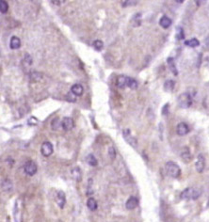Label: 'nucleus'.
Instances as JSON below:
<instances>
[{
  "instance_id": "1",
  "label": "nucleus",
  "mask_w": 209,
  "mask_h": 222,
  "mask_svg": "<svg viewBox=\"0 0 209 222\" xmlns=\"http://www.w3.org/2000/svg\"><path fill=\"white\" fill-rule=\"evenodd\" d=\"M202 192L196 187H187L182 191L181 199L183 200H197L201 197Z\"/></svg>"
},
{
  "instance_id": "2",
  "label": "nucleus",
  "mask_w": 209,
  "mask_h": 222,
  "mask_svg": "<svg viewBox=\"0 0 209 222\" xmlns=\"http://www.w3.org/2000/svg\"><path fill=\"white\" fill-rule=\"evenodd\" d=\"M165 169H166V172L167 174L172 177V178H178L179 176L181 175V169L179 167L176 163L172 162V161H170V162H167L166 163V166H165Z\"/></svg>"
},
{
  "instance_id": "3",
  "label": "nucleus",
  "mask_w": 209,
  "mask_h": 222,
  "mask_svg": "<svg viewBox=\"0 0 209 222\" xmlns=\"http://www.w3.org/2000/svg\"><path fill=\"white\" fill-rule=\"evenodd\" d=\"M23 211H24V202L23 200L18 198L14 204L13 208V217L15 222H22L23 220Z\"/></svg>"
},
{
  "instance_id": "4",
  "label": "nucleus",
  "mask_w": 209,
  "mask_h": 222,
  "mask_svg": "<svg viewBox=\"0 0 209 222\" xmlns=\"http://www.w3.org/2000/svg\"><path fill=\"white\" fill-rule=\"evenodd\" d=\"M178 106L179 107L181 108H188L190 107V106L192 105V98H191V95L187 92H184V93H181L178 97Z\"/></svg>"
},
{
  "instance_id": "5",
  "label": "nucleus",
  "mask_w": 209,
  "mask_h": 222,
  "mask_svg": "<svg viewBox=\"0 0 209 222\" xmlns=\"http://www.w3.org/2000/svg\"><path fill=\"white\" fill-rule=\"evenodd\" d=\"M25 173L28 176H33L37 172V165L33 161H27L24 166Z\"/></svg>"
},
{
  "instance_id": "6",
  "label": "nucleus",
  "mask_w": 209,
  "mask_h": 222,
  "mask_svg": "<svg viewBox=\"0 0 209 222\" xmlns=\"http://www.w3.org/2000/svg\"><path fill=\"white\" fill-rule=\"evenodd\" d=\"M54 152V148H53V145L52 143H50L49 141H45L41 144V153L43 156L45 157H48L50 156Z\"/></svg>"
},
{
  "instance_id": "7",
  "label": "nucleus",
  "mask_w": 209,
  "mask_h": 222,
  "mask_svg": "<svg viewBox=\"0 0 209 222\" xmlns=\"http://www.w3.org/2000/svg\"><path fill=\"white\" fill-rule=\"evenodd\" d=\"M123 136H124L125 141H126L130 146H132L133 148H137V146H138V142H137L136 138L131 135L130 130H128V129L124 130V132H123Z\"/></svg>"
},
{
  "instance_id": "8",
  "label": "nucleus",
  "mask_w": 209,
  "mask_h": 222,
  "mask_svg": "<svg viewBox=\"0 0 209 222\" xmlns=\"http://www.w3.org/2000/svg\"><path fill=\"white\" fill-rule=\"evenodd\" d=\"M176 133L178 136H186L189 133V126L186 123H180L176 127Z\"/></svg>"
},
{
  "instance_id": "9",
  "label": "nucleus",
  "mask_w": 209,
  "mask_h": 222,
  "mask_svg": "<svg viewBox=\"0 0 209 222\" xmlns=\"http://www.w3.org/2000/svg\"><path fill=\"white\" fill-rule=\"evenodd\" d=\"M180 157L183 162L185 163H189L192 160V155L190 153V150L188 147H184L181 153H180Z\"/></svg>"
},
{
  "instance_id": "10",
  "label": "nucleus",
  "mask_w": 209,
  "mask_h": 222,
  "mask_svg": "<svg viewBox=\"0 0 209 222\" xmlns=\"http://www.w3.org/2000/svg\"><path fill=\"white\" fill-rule=\"evenodd\" d=\"M74 126V122L72 118L70 117H65L61 122V127L65 131H70L73 128Z\"/></svg>"
},
{
  "instance_id": "11",
  "label": "nucleus",
  "mask_w": 209,
  "mask_h": 222,
  "mask_svg": "<svg viewBox=\"0 0 209 222\" xmlns=\"http://www.w3.org/2000/svg\"><path fill=\"white\" fill-rule=\"evenodd\" d=\"M204 167H205V159H204V156H203V154H199V155H198V158H197V161H196V163H195L196 170L201 173V172L203 171Z\"/></svg>"
},
{
  "instance_id": "12",
  "label": "nucleus",
  "mask_w": 209,
  "mask_h": 222,
  "mask_svg": "<svg viewBox=\"0 0 209 222\" xmlns=\"http://www.w3.org/2000/svg\"><path fill=\"white\" fill-rule=\"evenodd\" d=\"M138 205H139V200L136 197H130L125 203V206L128 210L135 209Z\"/></svg>"
},
{
  "instance_id": "13",
  "label": "nucleus",
  "mask_w": 209,
  "mask_h": 222,
  "mask_svg": "<svg viewBox=\"0 0 209 222\" xmlns=\"http://www.w3.org/2000/svg\"><path fill=\"white\" fill-rule=\"evenodd\" d=\"M12 187H13V185H12V182L10 180V179H5L2 181L1 183V188H2V191L3 192H6V193H10V192L12 190Z\"/></svg>"
},
{
  "instance_id": "14",
  "label": "nucleus",
  "mask_w": 209,
  "mask_h": 222,
  "mask_svg": "<svg viewBox=\"0 0 209 222\" xmlns=\"http://www.w3.org/2000/svg\"><path fill=\"white\" fill-rule=\"evenodd\" d=\"M71 92L74 96H81L84 92V88H83L82 85H80V84H74L72 86Z\"/></svg>"
},
{
  "instance_id": "15",
  "label": "nucleus",
  "mask_w": 209,
  "mask_h": 222,
  "mask_svg": "<svg viewBox=\"0 0 209 222\" xmlns=\"http://www.w3.org/2000/svg\"><path fill=\"white\" fill-rule=\"evenodd\" d=\"M65 202H66L65 194L63 193L62 191H58V192H57V205L59 206V208L62 209L63 207H64Z\"/></svg>"
},
{
  "instance_id": "16",
  "label": "nucleus",
  "mask_w": 209,
  "mask_h": 222,
  "mask_svg": "<svg viewBox=\"0 0 209 222\" xmlns=\"http://www.w3.org/2000/svg\"><path fill=\"white\" fill-rule=\"evenodd\" d=\"M21 46V41L18 37L13 36L10 38V47L11 49H18Z\"/></svg>"
},
{
  "instance_id": "17",
  "label": "nucleus",
  "mask_w": 209,
  "mask_h": 222,
  "mask_svg": "<svg viewBox=\"0 0 209 222\" xmlns=\"http://www.w3.org/2000/svg\"><path fill=\"white\" fill-rule=\"evenodd\" d=\"M73 178L76 180L77 182H80L82 179V174H81V169L79 168H73L71 171Z\"/></svg>"
},
{
  "instance_id": "18",
  "label": "nucleus",
  "mask_w": 209,
  "mask_h": 222,
  "mask_svg": "<svg viewBox=\"0 0 209 222\" xmlns=\"http://www.w3.org/2000/svg\"><path fill=\"white\" fill-rule=\"evenodd\" d=\"M159 25H160L162 27H164V28H168V27L172 25V20H171L168 16L164 15V16H162V17L160 18V20H159Z\"/></svg>"
},
{
  "instance_id": "19",
  "label": "nucleus",
  "mask_w": 209,
  "mask_h": 222,
  "mask_svg": "<svg viewBox=\"0 0 209 222\" xmlns=\"http://www.w3.org/2000/svg\"><path fill=\"white\" fill-rule=\"evenodd\" d=\"M174 86H175V83L173 80H167L164 83V90L167 92H172L174 90Z\"/></svg>"
},
{
  "instance_id": "20",
  "label": "nucleus",
  "mask_w": 209,
  "mask_h": 222,
  "mask_svg": "<svg viewBox=\"0 0 209 222\" xmlns=\"http://www.w3.org/2000/svg\"><path fill=\"white\" fill-rule=\"evenodd\" d=\"M167 62H168V64H169L170 70L173 72V75H174V76H177V75H178V71H177V68H176V65H175L174 58H173V57H169Z\"/></svg>"
},
{
  "instance_id": "21",
  "label": "nucleus",
  "mask_w": 209,
  "mask_h": 222,
  "mask_svg": "<svg viewBox=\"0 0 209 222\" xmlns=\"http://www.w3.org/2000/svg\"><path fill=\"white\" fill-rule=\"evenodd\" d=\"M126 77L124 76H119L116 79V86L119 88H124L126 86Z\"/></svg>"
},
{
  "instance_id": "22",
  "label": "nucleus",
  "mask_w": 209,
  "mask_h": 222,
  "mask_svg": "<svg viewBox=\"0 0 209 222\" xmlns=\"http://www.w3.org/2000/svg\"><path fill=\"white\" fill-rule=\"evenodd\" d=\"M87 206L91 211H95L97 209V202L93 198H89L87 201Z\"/></svg>"
},
{
  "instance_id": "23",
  "label": "nucleus",
  "mask_w": 209,
  "mask_h": 222,
  "mask_svg": "<svg viewBox=\"0 0 209 222\" xmlns=\"http://www.w3.org/2000/svg\"><path fill=\"white\" fill-rule=\"evenodd\" d=\"M185 45L187 46H189V47H197L200 45V41L195 39V38H193V39H190V40H187L185 41Z\"/></svg>"
},
{
  "instance_id": "24",
  "label": "nucleus",
  "mask_w": 209,
  "mask_h": 222,
  "mask_svg": "<svg viewBox=\"0 0 209 222\" xmlns=\"http://www.w3.org/2000/svg\"><path fill=\"white\" fill-rule=\"evenodd\" d=\"M126 87L130 88H138V82L135 80V79H133L131 77H126Z\"/></svg>"
},
{
  "instance_id": "25",
  "label": "nucleus",
  "mask_w": 209,
  "mask_h": 222,
  "mask_svg": "<svg viewBox=\"0 0 209 222\" xmlns=\"http://www.w3.org/2000/svg\"><path fill=\"white\" fill-rule=\"evenodd\" d=\"M87 162L89 166L92 167H95L97 166V159L95 158V156L93 154H89L87 157Z\"/></svg>"
},
{
  "instance_id": "26",
  "label": "nucleus",
  "mask_w": 209,
  "mask_h": 222,
  "mask_svg": "<svg viewBox=\"0 0 209 222\" xmlns=\"http://www.w3.org/2000/svg\"><path fill=\"white\" fill-rule=\"evenodd\" d=\"M61 122L58 118H55L51 123V128H52V130H55V131L61 127Z\"/></svg>"
},
{
  "instance_id": "27",
  "label": "nucleus",
  "mask_w": 209,
  "mask_h": 222,
  "mask_svg": "<svg viewBox=\"0 0 209 222\" xmlns=\"http://www.w3.org/2000/svg\"><path fill=\"white\" fill-rule=\"evenodd\" d=\"M9 10V4L5 0H1L0 1V11L2 13H6Z\"/></svg>"
},
{
  "instance_id": "28",
  "label": "nucleus",
  "mask_w": 209,
  "mask_h": 222,
  "mask_svg": "<svg viewBox=\"0 0 209 222\" xmlns=\"http://www.w3.org/2000/svg\"><path fill=\"white\" fill-rule=\"evenodd\" d=\"M176 31H177V33H176V39H177V40H184V38H185V33H184L183 28L180 27V26H178V27L176 28Z\"/></svg>"
},
{
  "instance_id": "29",
  "label": "nucleus",
  "mask_w": 209,
  "mask_h": 222,
  "mask_svg": "<svg viewBox=\"0 0 209 222\" xmlns=\"http://www.w3.org/2000/svg\"><path fill=\"white\" fill-rule=\"evenodd\" d=\"M103 41H100V40H96L94 42H93V47L97 50V51H100L102 48H103Z\"/></svg>"
},
{
  "instance_id": "30",
  "label": "nucleus",
  "mask_w": 209,
  "mask_h": 222,
  "mask_svg": "<svg viewBox=\"0 0 209 222\" xmlns=\"http://www.w3.org/2000/svg\"><path fill=\"white\" fill-rule=\"evenodd\" d=\"M169 107H170V105H169V103H166L165 106H163V107H162V111H161V113H162L163 116H167V115L169 114Z\"/></svg>"
},
{
  "instance_id": "31",
  "label": "nucleus",
  "mask_w": 209,
  "mask_h": 222,
  "mask_svg": "<svg viewBox=\"0 0 209 222\" xmlns=\"http://www.w3.org/2000/svg\"><path fill=\"white\" fill-rule=\"evenodd\" d=\"M24 60L26 62V65H31V64H32V58H31V56H29L28 54H26V55H25Z\"/></svg>"
},
{
  "instance_id": "32",
  "label": "nucleus",
  "mask_w": 209,
  "mask_h": 222,
  "mask_svg": "<svg viewBox=\"0 0 209 222\" xmlns=\"http://www.w3.org/2000/svg\"><path fill=\"white\" fill-rule=\"evenodd\" d=\"M108 154H109V156L111 157V159H114L115 156H116V152H115V149L113 147H110L109 150H108Z\"/></svg>"
},
{
  "instance_id": "33",
  "label": "nucleus",
  "mask_w": 209,
  "mask_h": 222,
  "mask_svg": "<svg viewBox=\"0 0 209 222\" xmlns=\"http://www.w3.org/2000/svg\"><path fill=\"white\" fill-rule=\"evenodd\" d=\"M123 6H128V4H131V5H134V4H137V1H125V2H123Z\"/></svg>"
},
{
  "instance_id": "34",
  "label": "nucleus",
  "mask_w": 209,
  "mask_h": 222,
  "mask_svg": "<svg viewBox=\"0 0 209 222\" xmlns=\"http://www.w3.org/2000/svg\"><path fill=\"white\" fill-rule=\"evenodd\" d=\"M51 3H53V4H57V5H59L61 3H62V1H51Z\"/></svg>"
},
{
  "instance_id": "35",
  "label": "nucleus",
  "mask_w": 209,
  "mask_h": 222,
  "mask_svg": "<svg viewBox=\"0 0 209 222\" xmlns=\"http://www.w3.org/2000/svg\"><path fill=\"white\" fill-rule=\"evenodd\" d=\"M205 43H206V46L209 48V38H207V39H206V42H205Z\"/></svg>"
},
{
  "instance_id": "36",
  "label": "nucleus",
  "mask_w": 209,
  "mask_h": 222,
  "mask_svg": "<svg viewBox=\"0 0 209 222\" xmlns=\"http://www.w3.org/2000/svg\"><path fill=\"white\" fill-rule=\"evenodd\" d=\"M176 3H183V1H182V0H179V1H178V0H177Z\"/></svg>"
}]
</instances>
